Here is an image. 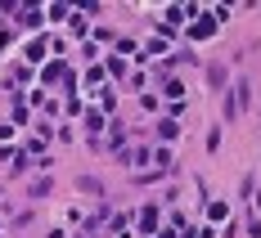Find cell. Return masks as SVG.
Wrapping results in <instances>:
<instances>
[{
  "label": "cell",
  "instance_id": "cell-1",
  "mask_svg": "<svg viewBox=\"0 0 261 238\" xmlns=\"http://www.w3.org/2000/svg\"><path fill=\"white\" fill-rule=\"evenodd\" d=\"M207 36H216V18L203 14V18H194V27H189V41H207Z\"/></svg>",
  "mask_w": 261,
  "mask_h": 238
},
{
  "label": "cell",
  "instance_id": "cell-2",
  "mask_svg": "<svg viewBox=\"0 0 261 238\" xmlns=\"http://www.w3.org/2000/svg\"><path fill=\"white\" fill-rule=\"evenodd\" d=\"M86 135H90V144L104 135V112H86Z\"/></svg>",
  "mask_w": 261,
  "mask_h": 238
},
{
  "label": "cell",
  "instance_id": "cell-3",
  "mask_svg": "<svg viewBox=\"0 0 261 238\" xmlns=\"http://www.w3.org/2000/svg\"><path fill=\"white\" fill-rule=\"evenodd\" d=\"M140 225L153 229V225H158V207H144V212H140Z\"/></svg>",
  "mask_w": 261,
  "mask_h": 238
},
{
  "label": "cell",
  "instance_id": "cell-4",
  "mask_svg": "<svg viewBox=\"0 0 261 238\" xmlns=\"http://www.w3.org/2000/svg\"><path fill=\"white\" fill-rule=\"evenodd\" d=\"M158 135H162V139H176V135H180V126H176V122H162V126H158Z\"/></svg>",
  "mask_w": 261,
  "mask_h": 238
},
{
  "label": "cell",
  "instance_id": "cell-5",
  "mask_svg": "<svg viewBox=\"0 0 261 238\" xmlns=\"http://www.w3.org/2000/svg\"><path fill=\"white\" fill-rule=\"evenodd\" d=\"M207 216H212V220H225V216H230V207H225V202H212Z\"/></svg>",
  "mask_w": 261,
  "mask_h": 238
},
{
  "label": "cell",
  "instance_id": "cell-6",
  "mask_svg": "<svg viewBox=\"0 0 261 238\" xmlns=\"http://www.w3.org/2000/svg\"><path fill=\"white\" fill-rule=\"evenodd\" d=\"M122 158H126V162H135V166H140V162H149V153H144V148H126Z\"/></svg>",
  "mask_w": 261,
  "mask_h": 238
},
{
  "label": "cell",
  "instance_id": "cell-7",
  "mask_svg": "<svg viewBox=\"0 0 261 238\" xmlns=\"http://www.w3.org/2000/svg\"><path fill=\"white\" fill-rule=\"evenodd\" d=\"M158 238H176V229H162V234H158Z\"/></svg>",
  "mask_w": 261,
  "mask_h": 238
}]
</instances>
